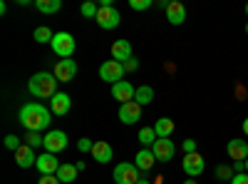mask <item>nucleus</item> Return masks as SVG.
Returning a JSON list of instances; mask_svg holds the SVG:
<instances>
[{
    "label": "nucleus",
    "instance_id": "nucleus-4",
    "mask_svg": "<svg viewBox=\"0 0 248 184\" xmlns=\"http://www.w3.org/2000/svg\"><path fill=\"white\" fill-rule=\"evenodd\" d=\"M50 48H52V52H55L57 57L70 60V57L75 55V37H72L70 33H55Z\"/></svg>",
    "mask_w": 248,
    "mask_h": 184
},
{
    "label": "nucleus",
    "instance_id": "nucleus-2",
    "mask_svg": "<svg viewBox=\"0 0 248 184\" xmlns=\"http://www.w3.org/2000/svg\"><path fill=\"white\" fill-rule=\"evenodd\" d=\"M30 95H35L37 100H52L57 95V77L55 72H35L28 83Z\"/></svg>",
    "mask_w": 248,
    "mask_h": 184
},
{
    "label": "nucleus",
    "instance_id": "nucleus-29",
    "mask_svg": "<svg viewBox=\"0 0 248 184\" xmlns=\"http://www.w3.org/2000/svg\"><path fill=\"white\" fill-rule=\"evenodd\" d=\"M129 8L132 10H149L152 8V0H129Z\"/></svg>",
    "mask_w": 248,
    "mask_h": 184
},
{
    "label": "nucleus",
    "instance_id": "nucleus-34",
    "mask_svg": "<svg viewBox=\"0 0 248 184\" xmlns=\"http://www.w3.org/2000/svg\"><path fill=\"white\" fill-rule=\"evenodd\" d=\"M184 152H186V154H194V152H196V139H186V142H184Z\"/></svg>",
    "mask_w": 248,
    "mask_h": 184
},
{
    "label": "nucleus",
    "instance_id": "nucleus-40",
    "mask_svg": "<svg viewBox=\"0 0 248 184\" xmlns=\"http://www.w3.org/2000/svg\"><path fill=\"white\" fill-rule=\"evenodd\" d=\"M246 172H248V159H246Z\"/></svg>",
    "mask_w": 248,
    "mask_h": 184
},
{
    "label": "nucleus",
    "instance_id": "nucleus-18",
    "mask_svg": "<svg viewBox=\"0 0 248 184\" xmlns=\"http://www.w3.org/2000/svg\"><path fill=\"white\" fill-rule=\"evenodd\" d=\"M129 57H134L129 40H117V43L112 45V60H117V63H127Z\"/></svg>",
    "mask_w": 248,
    "mask_h": 184
},
{
    "label": "nucleus",
    "instance_id": "nucleus-20",
    "mask_svg": "<svg viewBox=\"0 0 248 184\" xmlns=\"http://www.w3.org/2000/svg\"><path fill=\"white\" fill-rule=\"evenodd\" d=\"M167 20H169L171 25H181L184 20H186V8L181 3H176V0H174V3H169L167 5Z\"/></svg>",
    "mask_w": 248,
    "mask_h": 184
},
{
    "label": "nucleus",
    "instance_id": "nucleus-38",
    "mask_svg": "<svg viewBox=\"0 0 248 184\" xmlns=\"http://www.w3.org/2000/svg\"><path fill=\"white\" fill-rule=\"evenodd\" d=\"M137 184H152V182H149V179H139Z\"/></svg>",
    "mask_w": 248,
    "mask_h": 184
},
{
    "label": "nucleus",
    "instance_id": "nucleus-12",
    "mask_svg": "<svg viewBox=\"0 0 248 184\" xmlns=\"http://www.w3.org/2000/svg\"><path fill=\"white\" fill-rule=\"evenodd\" d=\"M134 95H137V90L127 83V80H122V83H117V85H112V97L117 100V102H122V105H127V102H132L134 100Z\"/></svg>",
    "mask_w": 248,
    "mask_h": 184
},
{
    "label": "nucleus",
    "instance_id": "nucleus-27",
    "mask_svg": "<svg viewBox=\"0 0 248 184\" xmlns=\"http://www.w3.org/2000/svg\"><path fill=\"white\" fill-rule=\"evenodd\" d=\"M43 142H45V137H40V132H28V134H25V145L32 147V150H37Z\"/></svg>",
    "mask_w": 248,
    "mask_h": 184
},
{
    "label": "nucleus",
    "instance_id": "nucleus-16",
    "mask_svg": "<svg viewBox=\"0 0 248 184\" xmlns=\"http://www.w3.org/2000/svg\"><path fill=\"white\" fill-rule=\"evenodd\" d=\"M15 162H17V167L28 169V167H35V165H37V154H35V150H32V147L23 145V147H20V150L15 152Z\"/></svg>",
    "mask_w": 248,
    "mask_h": 184
},
{
    "label": "nucleus",
    "instance_id": "nucleus-22",
    "mask_svg": "<svg viewBox=\"0 0 248 184\" xmlns=\"http://www.w3.org/2000/svg\"><path fill=\"white\" fill-rule=\"evenodd\" d=\"M77 165H60V169H57V179L62 182V184H70V182H75L77 179Z\"/></svg>",
    "mask_w": 248,
    "mask_h": 184
},
{
    "label": "nucleus",
    "instance_id": "nucleus-28",
    "mask_svg": "<svg viewBox=\"0 0 248 184\" xmlns=\"http://www.w3.org/2000/svg\"><path fill=\"white\" fill-rule=\"evenodd\" d=\"M79 13L85 15V17H97V13H99V5H94L92 0H87V3H82Z\"/></svg>",
    "mask_w": 248,
    "mask_h": 184
},
{
    "label": "nucleus",
    "instance_id": "nucleus-30",
    "mask_svg": "<svg viewBox=\"0 0 248 184\" xmlns=\"http://www.w3.org/2000/svg\"><path fill=\"white\" fill-rule=\"evenodd\" d=\"M5 147H8V150H13V152H17L20 147H23V145H20V137L8 134V137H5Z\"/></svg>",
    "mask_w": 248,
    "mask_h": 184
},
{
    "label": "nucleus",
    "instance_id": "nucleus-15",
    "mask_svg": "<svg viewBox=\"0 0 248 184\" xmlns=\"http://www.w3.org/2000/svg\"><path fill=\"white\" fill-rule=\"evenodd\" d=\"M70 105H72L70 95H67V92H57V95L50 100V112L57 115V117H62V115L70 112Z\"/></svg>",
    "mask_w": 248,
    "mask_h": 184
},
{
    "label": "nucleus",
    "instance_id": "nucleus-31",
    "mask_svg": "<svg viewBox=\"0 0 248 184\" xmlns=\"http://www.w3.org/2000/svg\"><path fill=\"white\" fill-rule=\"evenodd\" d=\"M92 147H94V142L87 139V137H82V139L77 142V150H79V152H92Z\"/></svg>",
    "mask_w": 248,
    "mask_h": 184
},
{
    "label": "nucleus",
    "instance_id": "nucleus-11",
    "mask_svg": "<svg viewBox=\"0 0 248 184\" xmlns=\"http://www.w3.org/2000/svg\"><path fill=\"white\" fill-rule=\"evenodd\" d=\"M119 119L124 122V125H137V122L141 119V105L139 102H127V105L119 107Z\"/></svg>",
    "mask_w": 248,
    "mask_h": 184
},
{
    "label": "nucleus",
    "instance_id": "nucleus-37",
    "mask_svg": "<svg viewBox=\"0 0 248 184\" xmlns=\"http://www.w3.org/2000/svg\"><path fill=\"white\" fill-rule=\"evenodd\" d=\"M243 134H246V137H248V117H246V119H243Z\"/></svg>",
    "mask_w": 248,
    "mask_h": 184
},
{
    "label": "nucleus",
    "instance_id": "nucleus-5",
    "mask_svg": "<svg viewBox=\"0 0 248 184\" xmlns=\"http://www.w3.org/2000/svg\"><path fill=\"white\" fill-rule=\"evenodd\" d=\"M112 177H114L117 184H137V182L141 179L137 165H132V162H122V165H117Z\"/></svg>",
    "mask_w": 248,
    "mask_h": 184
},
{
    "label": "nucleus",
    "instance_id": "nucleus-9",
    "mask_svg": "<svg viewBox=\"0 0 248 184\" xmlns=\"http://www.w3.org/2000/svg\"><path fill=\"white\" fill-rule=\"evenodd\" d=\"M152 152H154L156 162H169L176 154V145H174L171 139H156L154 145H152Z\"/></svg>",
    "mask_w": 248,
    "mask_h": 184
},
{
    "label": "nucleus",
    "instance_id": "nucleus-21",
    "mask_svg": "<svg viewBox=\"0 0 248 184\" xmlns=\"http://www.w3.org/2000/svg\"><path fill=\"white\" fill-rule=\"evenodd\" d=\"M154 132H156L159 139H169V137L174 134V119H169V117L156 119V122H154Z\"/></svg>",
    "mask_w": 248,
    "mask_h": 184
},
{
    "label": "nucleus",
    "instance_id": "nucleus-6",
    "mask_svg": "<svg viewBox=\"0 0 248 184\" xmlns=\"http://www.w3.org/2000/svg\"><path fill=\"white\" fill-rule=\"evenodd\" d=\"M99 77L105 80V83H109V85H117V83H122V77H124V65L117 63V60H107V63L99 65Z\"/></svg>",
    "mask_w": 248,
    "mask_h": 184
},
{
    "label": "nucleus",
    "instance_id": "nucleus-23",
    "mask_svg": "<svg viewBox=\"0 0 248 184\" xmlns=\"http://www.w3.org/2000/svg\"><path fill=\"white\" fill-rule=\"evenodd\" d=\"M152 100H154V87H149V85H141V87H137L134 102H139V105H149Z\"/></svg>",
    "mask_w": 248,
    "mask_h": 184
},
{
    "label": "nucleus",
    "instance_id": "nucleus-8",
    "mask_svg": "<svg viewBox=\"0 0 248 184\" xmlns=\"http://www.w3.org/2000/svg\"><path fill=\"white\" fill-rule=\"evenodd\" d=\"M181 167H184V174H189V177L194 179V177L203 174V169H206V162H203V157H201L199 152H194V154H186V157H184Z\"/></svg>",
    "mask_w": 248,
    "mask_h": 184
},
{
    "label": "nucleus",
    "instance_id": "nucleus-3",
    "mask_svg": "<svg viewBox=\"0 0 248 184\" xmlns=\"http://www.w3.org/2000/svg\"><path fill=\"white\" fill-rule=\"evenodd\" d=\"M97 25L102 28V30H114L117 25H119V10L109 3V0H102L99 3V13H97Z\"/></svg>",
    "mask_w": 248,
    "mask_h": 184
},
{
    "label": "nucleus",
    "instance_id": "nucleus-26",
    "mask_svg": "<svg viewBox=\"0 0 248 184\" xmlns=\"http://www.w3.org/2000/svg\"><path fill=\"white\" fill-rule=\"evenodd\" d=\"M52 37L55 35H52L50 28H45V25L43 28H35V43H52Z\"/></svg>",
    "mask_w": 248,
    "mask_h": 184
},
{
    "label": "nucleus",
    "instance_id": "nucleus-13",
    "mask_svg": "<svg viewBox=\"0 0 248 184\" xmlns=\"http://www.w3.org/2000/svg\"><path fill=\"white\" fill-rule=\"evenodd\" d=\"M226 152L233 162H246L248 159V142L246 139H231L229 145H226Z\"/></svg>",
    "mask_w": 248,
    "mask_h": 184
},
{
    "label": "nucleus",
    "instance_id": "nucleus-32",
    "mask_svg": "<svg viewBox=\"0 0 248 184\" xmlns=\"http://www.w3.org/2000/svg\"><path fill=\"white\" fill-rule=\"evenodd\" d=\"M37 184H62V182L57 179V174H43L37 179Z\"/></svg>",
    "mask_w": 248,
    "mask_h": 184
},
{
    "label": "nucleus",
    "instance_id": "nucleus-17",
    "mask_svg": "<svg viewBox=\"0 0 248 184\" xmlns=\"http://www.w3.org/2000/svg\"><path fill=\"white\" fill-rule=\"evenodd\" d=\"M35 167L40 169V174H57L60 162L55 159V154L45 152V154H40V157H37V165H35Z\"/></svg>",
    "mask_w": 248,
    "mask_h": 184
},
{
    "label": "nucleus",
    "instance_id": "nucleus-39",
    "mask_svg": "<svg viewBox=\"0 0 248 184\" xmlns=\"http://www.w3.org/2000/svg\"><path fill=\"white\" fill-rule=\"evenodd\" d=\"M184 184H196V179H186Z\"/></svg>",
    "mask_w": 248,
    "mask_h": 184
},
{
    "label": "nucleus",
    "instance_id": "nucleus-42",
    "mask_svg": "<svg viewBox=\"0 0 248 184\" xmlns=\"http://www.w3.org/2000/svg\"><path fill=\"white\" fill-rule=\"evenodd\" d=\"M246 15H248V5H246Z\"/></svg>",
    "mask_w": 248,
    "mask_h": 184
},
{
    "label": "nucleus",
    "instance_id": "nucleus-10",
    "mask_svg": "<svg viewBox=\"0 0 248 184\" xmlns=\"http://www.w3.org/2000/svg\"><path fill=\"white\" fill-rule=\"evenodd\" d=\"M75 75H77V63H75V60H60V63L55 65L57 83H72Z\"/></svg>",
    "mask_w": 248,
    "mask_h": 184
},
{
    "label": "nucleus",
    "instance_id": "nucleus-41",
    "mask_svg": "<svg viewBox=\"0 0 248 184\" xmlns=\"http://www.w3.org/2000/svg\"><path fill=\"white\" fill-rule=\"evenodd\" d=\"M246 35H248V23H246Z\"/></svg>",
    "mask_w": 248,
    "mask_h": 184
},
{
    "label": "nucleus",
    "instance_id": "nucleus-19",
    "mask_svg": "<svg viewBox=\"0 0 248 184\" xmlns=\"http://www.w3.org/2000/svg\"><path fill=\"white\" fill-rule=\"evenodd\" d=\"M154 162H156V157H154L152 150H139V152L134 154V165H137L139 172H149V169L154 167Z\"/></svg>",
    "mask_w": 248,
    "mask_h": 184
},
{
    "label": "nucleus",
    "instance_id": "nucleus-24",
    "mask_svg": "<svg viewBox=\"0 0 248 184\" xmlns=\"http://www.w3.org/2000/svg\"><path fill=\"white\" fill-rule=\"evenodd\" d=\"M35 8L40 13H57L62 8V3L60 0H35Z\"/></svg>",
    "mask_w": 248,
    "mask_h": 184
},
{
    "label": "nucleus",
    "instance_id": "nucleus-36",
    "mask_svg": "<svg viewBox=\"0 0 248 184\" xmlns=\"http://www.w3.org/2000/svg\"><path fill=\"white\" fill-rule=\"evenodd\" d=\"M218 174H221V177H233V174H231L229 169H226V167H221V169H218Z\"/></svg>",
    "mask_w": 248,
    "mask_h": 184
},
{
    "label": "nucleus",
    "instance_id": "nucleus-25",
    "mask_svg": "<svg viewBox=\"0 0 248 184\" xmlns=\"http://www.w3.org/2000/svg\"><path fill=\"white\" fill-rule=\"evenodd\" d=\"M159 137H156V132H154V127H141L139 130V142L141 145H154Z\"/></svg>",
    "mask_w": 248,
    "mask_h": 184
},
{
    "label": "nucleus",
    "instance_id": "nucleus-7",
    "mask_svg": "<svg viewBox=\"0 0 248 184\" xmlns=\"http://www.w3.org/2000/svg\"><path fill=\"white\" fill-rule=\"evenodd\" d=\"M43 147L50 152V154H57L67 147V134L62 132V130H50L45 134V142H43Z\"/></svg>",
    "mask_w": 248,
    "mask_h": 184
},
{
    "label": "nucleus",
    "instance_id": "nucleus-1",
    "mask_svg": "<svg viewBox=\"0 0 248 184\" xmlns=\"http://www.w3.org/2000/svg\"><path fill=\"white\" fill-rule=\"evenodd\" d=\"M50 117H52V112L45 105H40V102H30V105H23L17 119H20V125H23L28 132H40V130L50 127Z\"/></svg>",
    "mask_w": 248,
    "mask_h": 184
},
{
    "label": "nucleus",
    "instance_id": "nucleus-33",
    "mask_svg": "<svg viewBox=\"0 0 248 184\" xmlns=\"http://www.w3.org/2000/svg\"><path fill=\"white\" fill-rule=\"evenodd\" d=\"M122 65H124V72H134V70L139 67V60H137V57H129L127 63H122Z\"/></svg>",
    "mask_w": 248,
    "mask_h": 184
},
{
    "label": "nucleus",
    "instance_id": "nucleus-14",
    "mask_svg": "<svg viewBox=\"0 0 248 184\" xmlns=\"http://www.w3.org/2000/svg\"><path fill=\"white\" fill-rule=\"evenodd\" d=\"M90 154L94 157V162H99V165H107V162L114 159V150H112L109 142H94V147H92Z\"/></svg>",
    "mask_w": 248,
    "mask_h": 184
},
{
    "label": "nucleus",
    "instance_id": "nucleus-35",
    "mask_svg": "<svg viewBox=\"0 0 248 184\" xmlns=\"http://www.w3.org/2000/svg\"><path fill=\"white\" fill-rule=\"evenodd\" d=\"M231 184H248V174H233Z\"/></svg>",
    "mask_w": 248,
    "mask_h": 184
}]
</instances>
